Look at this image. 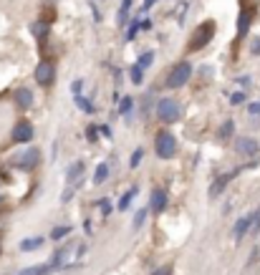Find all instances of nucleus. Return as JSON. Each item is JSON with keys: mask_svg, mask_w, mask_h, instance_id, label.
<instances>
[{"mask_svg": "<svg viewBox=\"0 0 260 275\" xmlns=\"http://www.w3.org/2000/svg\"><path fill=\"white\" fill-rule=\"evenodd\" d=\"M144 220H147V207L137 212V217H134V230H139V227L144 225Z\"/></svg>", "mask_w": 260, "mask_h": 275, "instance_id": "nucleus-24", "label": "nucleus"}, {"mask_svg": "<svg viewBox=\"0 0 260 275\" xmlns=\"http://www.w3.org/2000/svg\"><path fill=\"white\" fill-rule=\"evenodd\" d=\"M53 79H56V68H53V63L43 61V63H38V66H36V81H38L41 86L53 84Z\"/></svg>", "mask_w": 260, "mask_h": 275, "instance_id": "nucleus-6", "label": "nucleus"}, {"mask_svg": "<svg viewBox=\"0 0 260 275\" xmlns=\"http://www.w3.org/2000/svg\"><path fill=\"white\" fill-rule=\"evenodd\" d=\"M154 147H157V157L159 159H172L177 154V142L169 131H159L157 139H154Z\"/></svg>", "mask_w": 260, "mask_h": 275, "instance_id": "nucleus-3", "label": "nucleus"}, {"mask_svg": "<svg viewBox=\"0 0 260 275\" xmlns=\"http://www.w3.org/2000/svg\"><path fill=\"white\" fill-rule=\"evenodd\" d=\"M152 3H154V0H144V8H149Z\"/></svg>", "mask_w": 260, "mask_h": 275, "instance_id": "nucleus-38", "label": "nucleus"}, {"mask_svg": "<svg viewBox=\"0 0 260 275\" xmlns=\"http://www.w3.org/2000/svg\"><path fill=\"white\" fill-rule=\"evenodd\" d=\"M250 232H252V235H257V232H260V207L252 212V225H250Z\"/></svg>", "mask_w": 260, "mask_h": 275, "instance_id": "nucleus-23", "label": "nucleus"}, {"mask_svg": "<svg viewBox=\"0 0 260 275\" xmlns=\"http://www.w3.org/2000/svg\"><path fill=\"white\" fill-rule=\"evenodd\" d=\"M69 232H71V227H69V225H58V227L51 232V237H53V240H61V237H66Z\"/></svg>", "mask_w": 260, "mask_h": 275, "instance_id": "nucleus-21", "label": "nucleus"}, {"mask_svg": "<svg viewBox=\"0 0 260 275\" xmlns=\"http://www.w3.org/2000/svg\"><path fill=\"white\" fill-rule=\"evenodd\" d=\"M250 51H252L255 56H260V38H255V41H252V48H250Z\"/></svg>", "mask_w": 260, "mask_h": 275, "instance_id": "nucleus-33", "label": "nucleus"}, {"mask_svg": "<svg viewBox=\"0 0 260 275\" xmlns=\"http://www.w3.org/2000/svg\"><path fill=\"white\" fill-rule=\"evenodd\" d=\"M154 275H169V267H162V270H157Z\"/></svg>", "mask_w": 260, "mask_h": 275, "instance_id": "nucleus-37", "label": "nucleus"}, {"mask_svg": "<svg viewBox=\"0 0 260 275\" xmlns=\"http://www.w3.org/2000/svg\"><path fill=\"white\" fill-rule=\"evenodd\" d=\"M189 76H192V66H189L187 61H182V63H177V66L169 71V76H167V86H169V89H179V86L187 84Z\"/></svg>", "mask_w": 260, "mask_h": 275, "instance_id": "nucleus-4", "label": "nucleus"}, {"mask_svg": "<svg viewBox=\"0 0 260 275\" xmlns=\"http://www.w3.org/2000/svg\"><path fill=\"white\" fill-rule=\"evenodd\" d=\"M142 71H144V68L132 66V81H134V84H142Z\"/></svg>", "mask_w": 260, "mask_h": 275, "instance_id": "nucleus-27", "label": "nucleus"}, {"mask_svg": "<svg viewBox=\"0 0 260 275\" xmlns=\"http://www.w3.org/2000/svg\"><path fill=\"white\" fill-rule=\"evenodd\" d=\"M33 33H36L38 38H43V36H48V26H43V23H36V26H33Z\"/></svg>", "mask_w": 260, "mask_h": 275, "instance_id": "nucleus-25", "label": "nucleus"}, {"mask_svg": "<svg viewBox=\"0 0 260 275\" xmlns=\"http://www.w3.org/2000/svg\"><path fill=\"white\" fill-rule=\"evenodd\" d=\"M152 61H154V53L149 51V53H144V56L137 61V66H139V68H149V66H152Z\"/></svg>", "mask_w": 260, "mask_h": 275, "instance_id": "nucleus-22", "label": "nucleus"}, {"mask_svg": "<svg viewBox=\"0 0 260 275\" xmlns=\"http://www.w3.org/2000/svg\"><path fill=\"white\" fill-rule=\"evenodd\" d=\"M81 86H84V81H74V86H71V89H74V94H76V96L81 94Z\"/></svg>", "mask_w": 260, "mask_h": 275, "instance_id": "nucleus-35", "label": "nucleus"}, {"mask_svg": "<svg viewBox=\"0 0 260 275\" xmlns=\"http://www.w3.org/2000/svg\"><path fill=\"white\" fill-rule=\"evenodd\" d=\"M41 245H43V237H28V240L21 242V250L23 252H31V250H38Z\"/></svg>", "mask_w": 260, "mask_h": 275, "instance_id": "nucleus-15", "label": "nucleus"}, {"mask_svg": "<svg viewBox=\"0 0 260 275\" xmlns=\"http://www.w3.org/2000/svg\"><path fill=\"white\" fill-rule=\"evenodd\" d=\"M76 101H79V106H81L86 114H91V111H94V106H91V101H89V99H81V96H76Z\"/></svg>", "mask_w": 260, "mask_h": 275, "instance_id": "nucleus-26", "label": "nucleus"}, {"mask_svg": "<svg viewBox=\"0 0 260 275\" xmlns=\"http://www.w3.org/2000/svg\"><path fill=\"white\" fill-rule=\"evenodd\" d=\"M86 134H89V139H91V142H96V129H94V126H89V131H86Z\"/></svg>", "mask_w": 260, "mask_h": 275, "instance_id": "nucleus-36", "label": "nucleus"}, {"mask_svg": "<svg viewBox=\"0 0 260 275\" xmlns=\"http://www.w3.org/2000/svg\"><path fill=\"white\" fill-rule=\"evenodd\" d=\"M212 36H215V21H205V23H200L197 31H194L192 38H189V51H200V48H205V46L212 41Z\"/></svg>", "mask_w": 260, "mask_h": 275, "instance_id": "nucleus-1", "label": "nucleus"}, {"mask_svg": "<svg viewBox=\"0 0 260 275\" xmlns=\"http://www.w3.org/2000/svg\"><path fill=\"white\" fill-rule=\"evenodd\" d=\"M132 106H134V101H132V96H124V99H121V106H119V111H121V116H129V114H132Z\"/></svg>", "mask_w": 260, "mask_h": 275, "instance_id": "nucleus-20", "label": "nucleus"}, {"mask_svg": "<svg viewBox=\"0 0 260 275\" xmlns=\"http://www.w3.org/2000/svg\"><path fill=\"white\" fill-rule=\"evenodd\" d=\"M31 139H33V126H31L28 121H18V124L13 126V142L26 144V142H31Z\"/></svg>", "mask_w": 260, "mask_h": 275, "instance_id": "nucleus-8", "label": "nucleus"}, {"mask_svg": "<svg viewBox=\"0 0 260 275\" xmlns=\"http://www.w3.org/2000/svg\"><path fill=\"white\" fill-rule=\"evenodd\" d=\"M142 157H144V149H137V152L132 154V167H139V162H142Z\"/></svg>", "mask_w": 260, "mask_h": 275, "instance_id": "nucleus-29", "label": "nucleus"}, {"mask_svg": "<svg viewBox=\"0 0 260 275\" xmlns=\"http://www.w3.org/2000/svg\"><path fill=\"white\" fill-rule=\"evenodd\" d=\"M149 207H152L154 212H164V210H167V192H164V189H154Z\"/></svg>", "mask_w": 260, "mask_h": 275, "instance_id": "nucleus-10", "label": "nucleus"}, {"mask_svg": "<svg viewBox=\"0 0 260 275\" xmlns=\"http://www.w3.org/2000/svg\"><path fill=\"white\" fill-rule=\"evenodd\" d=\"M247 28H250V16L242 11V13H240V21H237V36L242 38V36L247 33Z\"/></svg>", "mask_w": 260, "mask_h": 275, "instance_id": "nucleus-17", "label": "nucleus"}, {"mask_svg": "<svg viewBox=\"0 0 260 275\" xmlns=\"http://www.w3.org/2000/svg\"><path fill=\"white\" fill-rule=\"evenodd\" d=\"M157 116H159L164 124L177 121V119H179V104H177L174 99H162V101L157 104Z\"/></svg>", "mask_w": 260, "mask_h": 275, "instance_id": "nucleus-5", "label": "nucleus"}, {"mask_svg": "<svg viewBox=\"0 0 260 275\" xmlns=\"http://www.w3.org/2000/svg\"><path fill=\"white\" fill-rule=\"evenodd\" d=\"M137 192H139V189H137V187H132V189H129V192L121 197V202H119V210H129V204H132V199L137 197Z\"/></svg>", "mask_w": 260, "mask_h": 275, "instance_id": "nucleus-18", "label": "nucleus"}, {"mask_svg": "<svg viewBox=\"0 0 260 275\" xmlns=\"http://www.w3.org/2000/svg\"><path fill=\"white\" fill-rule=\"evenodd\" d=\"M99 207H101V212H104V215H109V212H111V210H114V207H111V202H109V199H101V202H99Z\"/></svg>", "mask_w": 260, "mask_h": 275, "instance_id": "nucleus-30", "label": "nucleus"}, {"mask_svg": "<svg viewBox=\"0 0 260 275\" xmlns=\"http://www.w3.org/2000/svg\"><path fill=\"white\" fill-rule=\"evenodd\" d=\"M247 111H250V114H257V116H260V101H257V104H250V106H247Z\"/></svg>", "mask_w": 260, "mask_h": 275, "instance_id": "nucleus-34", "label": "nucleus"}, {"mask_svg": "<svg viewBox=\"0 0 260 275\" xmlns=\"http://www.w3.org/2000/svg\"><path fill=\"white\" fill-rule=\"evenodd\" d=\"M106 177H109V164L104 162V164H99V167H96V174H94V184H104V182H106Z\"/></svg>", "mask_w": 260, "mask_h": 275, "instance_id": "nucleus-16", "label": "nucleus"}, {"mask_svg": "<svg viewBox=\"0 0 260 275\" xmlns=\"http://www.w3.org/2000/svg\"><path fill=\"white\" fill-rule=\"evenodd\" d=\"M232 126H235L232 121H225V124H222V131H220V136H222V139H225V136H232Z\"/></svg>", "mask_w": 260, "mask_h": 275, "instance_id": "nucleus-28", "label": "nucleus"}, {"mask_svg": "<svg viewBox=\"0 0 260 275\" xmlns=\"http://www.w3.org/2000/svg\"><path fill=\"white\" fill-rule=\"evenodd\" d=\"M81 174H84V162H74L71 169L66 172V184H79Z\"/></svg>", "mask_w": 260, "mask_h": 275, "instance_id": "nucleus-12", "label": "nucleus"}, {"mask_svg": "<svg viewBox=\"0 0 260 275\" xmlns=\"http://www.w3.org/2000/svg\"><path fill=\"white\" fill-rule=\"evenodd\" d=\"M240 169H242V167L232 169L230 174H222V177H217V179H215V184H212V189H210V197H217V194H220V192L225 189V184H227V182H230V179H232V177H235V174L240 172Z\"/></svg>", "mask_w": 260, "mask_h": 275, "instance_id": "nucleus-9", "label": "nucleus"}, {"mask_svg": "<svg viewBox=\"0 0 260 275\" xmlns=\"http://www.w3.org/2000/svg\"><path fill=\"white\" fill-rule=\"evenodd\" d=\"M139 28H142V21H139V23H134V26H132V28H129V33H126V38H129V41H132V38H134V36H137V31H139Z\"/></svg>", "mask_w": 260, "mask_h": 275, "instance_id": "nucleus-31", "label": "nucleus"}, {"mask_svg": "<svg viewBox=\"0 0 260 275\" xmlns=\"http://www.w3.org/2000/svg\"><path fill=\"white\" fill-rule=\"evenodd\" d=\"M250 225H252V215H242V217L235 222V230H232V232H235V240H240V237L247 232Z\"/></svg>", "mask_w": 260, "mask_h": 275, "instance_id": "nucleus-13", "label": "nucleus"}, {"mask_svg": "<svg viewBox=\"0 0 260 275\" xmlns=\"http://www.w3.org/2000/svg\"><path fill=\"white\" fill-rule=\"evenodd\" d=\"M16 104L21 109H31L33 106V91L31 89H18L16 91Z\"/></svg>", "mask_w": 260, "mask_h": 275, "instance_id": "nucleus-11", "label": "nucleus"}, {"mask_svg": "<svg viewBox=\"0 0 260 275\" xmlns=\"http://www.w3.org/2000/svg\"><path fill=\"white\" fill-rule=\"evenodd\" d=\"M230 101H232V104H242V101H245V94H232Z\"/></svg>", "mask_w": 260, "mask_h": 275, "instance_id": "nucleus-32", "label": "nucleus"}, {"mask_svg": "<svg viewBox=\"0 0 260 275\" xmlns=\"http://www.w3.org/2000/svg\"><path fill=\"white\" fill-rule=\"evenodd\" d=\"M53 270V262H48V265H33V267H26L21 275H48Z\"/></svg>", "mask_w": 260, "mask_h": 275, "instance_id": "nucleus-14", "label": "nucleus"}, {"mask_svg": "<svg viewBox=\"0 0 260 275\" xmlns=\"http://www.w3.org/2000/svg\"><path fill=\"white\" fill-rule=\"evenodd\" d=\"M129 11H132V0H121V11H119V26H124V21H126Z\"/></svg>", "mask_w": 260, "mask_h": 275, "instance_id": "nucleus-19", "label": "nucleus"}, {"mask_svg": "<svg viewBox=\"0 0 260 275\" xmlns=\"http://www.w3.org/2000/svg\"><path fill=\"white\" fill-rule=\"evenodd\" d=\"M38 162H41V152L36 149V147H28V149H23V152H18L13 159H11V164L16 167V169H36L38 167Z\"/></svg>", "mask_w": 260, "mask_h": 275, "instance_id": "nucleus-2", "label": "nucleus"}, {"mask_svg": "<svg viewBox=\"0 0 260 275\" xmlns=\"http://www.w3.org/2000/svg\"><path fill=\"white\" fill-rule=\"evenodd\" d=\"M235 152L245 154V157H252V154H257V142L252 136H237L235 139Z\"/></svg>", "mask_w": 260, "mask_h": 275, "instance_id": "nucleus-7", "label": "nucleus"}]
</instances>
